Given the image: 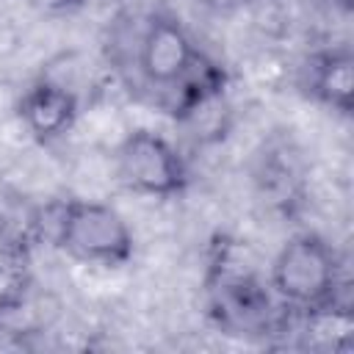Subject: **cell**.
I'll use <instances>...</instances> for the list:
<instances>
[{
    "label": "cell",
    "instance_id": "10",
    "mask_svg": "<svg viewBox=\"0 0 354 354\" xmlns=\"http://www.w3.org/2000/svg\"><path fill=\"white\" fill-rule=\"evenodd\" d=\"M30 288H33V277L28 271V260L3 254L0 257V318L28 304Z\"/></svg>",
    "mask_w": 354,
    "mask_h": 354
},
{
    "label": "cell",
    "instance_id": "7",
    "mask_svg": "<svg viewBox=\"0 0 354 354\" xmlns=\"http://www.w3.org/2000/svg\"><path fill=\"white\" fill-rule=\"evenodd\" d=\"M304 88L324 108L351 116L354 108V55L346 44L310 55L304 66Z\"/></svg>",
    "mask_w": 354,
    "mask_h": 354
},
{
    "label": "cell",
    "instance_id": "3",
    "mask_svg": "<svg viewBox=\"0 0 354 354\" xmlns=\"http://www.w3.org/2000/svg\"><path fill=\"white\" fill-rule=\"evenodd\" d=\"M205 290L210 315L227 332L263 335L279 324V313L274 310L277 296L271 293L268 282H263L252 266L238 260L235 243L227 238L216 243V254L205 277Z\"/></svg>",
    "mask_w": 354,
    "mask_h": 354
},
{
    "label": "cell",
    "instance_id": "6",
    "mask_svg": "<svg viewBox=\"0 0 354 354\" xmlns=\"http://www.w3.org/2000/svg\"><path fill=\"white\" fill-rule=\"evenodd\" d=\"M77 113H80L77 94L53 77H41L30 83L17 100V116L22 127L30 133V138L39 144H53L64 138L75 127Z\"/></svg>",
    "mask_w": 354,
    "mask_h": 354
},
{
    "label": "cell",
    "instance_id": "8",
    "mask_svg": "<svg viewBox=\"0 0 354 354\" xmlns=\"http://www.w3.org/2000/svg\"><path fill=\"white\" fill-rule=\"evenodd\" d=\"M47 238V207L30 202L22 194L0 196V249L3 254L22 257Z\"/></svg>",
    "mask_w": 354,
    "mask_h": 354
},
{
    "label": "cell",
    "instance_id": "4",
    "mask_svg": "<svg viewBox=\"0 0 354 354\" xmlns=\"http://www.w3.org/2000/svg\"><path fill=\"white\" fill-rule=\"evenodd\" d=\"M116 174L133 194L155 199L180 196L191 180L183 152L166 136L149 127H136L119 141Z\"/></svg>",
    "mask_w": 354,
    "mask_h": 354
},
{
    "label": "cell",
    "instance_id": "2",
    "mask_svg": "<svg viewBox=\"0 0 354 354\" xmlns=\"http://www.w3.org/2000/svg\"><path fill=\"white\" fill-rule=\"evenodd\" d=\"M47 238L72 260L102 268H122L136 254L127 218L100 199H61L47 207Z\"/></svg>",
    "mask_w": 354,
    "mask_h": 354
},
{
    "label": "cell",
    "instance_id": "1",
    "mask_svg": "<svg viewBox=\"0 0 354 354\" xmlns=\"http://www.w3.org/2000/svg\"><path fill=\"white\" fill-rule=\"evenodd\" d=\"M268 288L290 313H321L340 304L343 266L335 246L318 232L290 235L268 266Z\"/></svg>",
    "mask_w": 354,
    "mask_h": 354
},
{
    "label": "cell",
    "instance_id": "5",
    "mask_svg": "<svg viewBox=\"0 0 354 354\" xmlns=\"http://www.w3.org/2000/svg\"><path fill=\"white\" fill-rule=\"evenodd\" d=\"M199 47L194 44L191 33L183 28V22L171 14H149L138 41H136V69L144 77V83L171 91L196 64Z\"/></svg>",
    "mask_w": 354,
    "mask_h": 354
},
{
    "label": "cell",
    "instance_id": "9",
    "mask_svg": "<svg viewBox=\"0 0 354 354\" xmlns=\"http://www.w3.org/2000/svg\"><path fill=\"white\" fill-rule=\"evenodd\" d=\"M257 180L263 183V194L274 202V205H288L296 194H299V171L290 160H285V149L268 152L263 155Z\"/></svg>",
    "mask_w": 354,
    "mask_h": 354
},
{
    "label": "cell",
    "instance_id": "11",
    "mask_svg": "<svg viewBox=\"0 0 354 354\" xmlns=\"http://www.w3.org/2000/svg\"><path fill=\"white\" fill-rule=\"evenodd\" d=\"M30 3L41 11H69V8L80 6L83 0H30Z\"/></svg>",
    "mask_w": 354,
    "mask_h": 354
}]
</instances>
